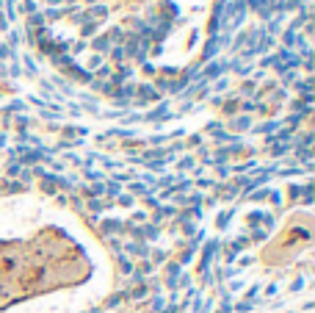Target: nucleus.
I'll return each mask as SVG.
<instances>
[{"label": "nucleus", "instance_id": "obj_1", "mask_svg": "<svg viewBox=\"0 0 315 313\" xmlns=\"http://www.w3.org/2000/svg\"><path fill=\"white\" fill-rule=\"evenodd\" d=\"M39 33L72 67L97 72L188 67L208 0H36Z\"/></svg>", "mask_w": 315, "mask_h": 313}]
</instances>
